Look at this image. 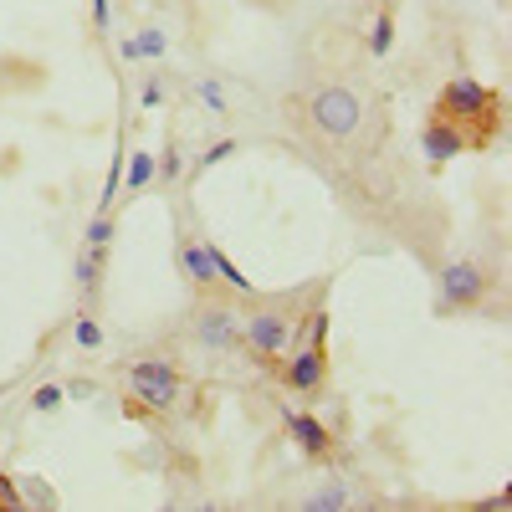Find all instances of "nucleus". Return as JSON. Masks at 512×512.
<instances>
[{
    "mask_svg": "<svg viewBox=\"0 0 512 512\" xmlns=\"http://www.w3.org/2000/svg\"><path fill=\"white\" fill-rule=\"evenodd\" d=\"M390 47H395V6H379V16L369 26V52L374 57H390Z\"/></svg>",
    "mask_w": 512,
    "mask_h": 512,
    "instance_id": "4468645a",
    "label": "nucleus"
},
{
    "mask_svg": "<svg viewBox=\"0 0 512 512\" xmlns=\"http://www.w3.org/2000/svg\"><path fill=\"white\" fill-rule=\"evenodd\" d=\"M159 180V154H149V149H134V154H123V195H144L149 185Z\"/></svg>",
    "mask_w": 512,
    "mask_h": 512,
    "instance_id": "f8f14e48",
    "label": "nucleus"
},
{
    "mask_svg": "<svg viewBox=\"0 0 512 512\" xmlns=\"http://www.w3.org/2000/svg\"><path fill=\"white\" fill-rule=\"evenodd\" d=\"M282 425H287V436L297 441V451H303L308 461H328L333 456V431L313 415V410H282Z\"/></svg>",
    "mask_w": 512,
    "mask_h": 512,
    "instance_id": "0eeeda50",
    "label": "nucleus"
},
{
    "mask_svg": "<svg viewBox=\"0 0 512 512\" xmlns=\"http://www.w3.org/2000/svg\"><path fill=\"white\" fill-rule=\"evenodd\" d=\"M128 52H134V57H149V62H159V57L169 52V36H164L159 26H144L139 36H128Z\"/></svg>",
    "mask_w": 512,
    "mask_h": 512,
    "instance_id": "dca6fc26",
    "label": "nucleus"
},
{
    "mask_svg": "<svg viewBox=\"0 0 512 512\" xmlns=\"http://www.w3.org/2000/svg\"><path fill=\"white\" fill-rule=\"evenodd\" d=\"M139 103H144V108H164V77H159V72H149V77L139 82Z\"/></svg>",
    "mask_w": 512,
    "mask_h": 512,
    "instance_id": "412c9836",
    "label": "nucleus"
},
{
    "mask_svg": "<svg viewBox=\"0 0 512 512\" xmlns=\"http://www.w3.org/2000/svg\"><path fill=\"white\" fill-rule=\"evenodd\" d=\"M205 246H210V241H205ZM210 262H216V282H221V287H231V292H241V297H256L251 277H246V272L231 262V256H226L221 246H210Z\"/></svg>",
    "mask_w": 512,
    "mask_h": 512,
    "instance_id": "ddd939ff",
    "label": "nucleus"
},
{
    "mask_svg": "<svg viewBox=\"0 0 512 512\" xmlns=\"http://www.w3.org/2000/svg\"><path fill=\"white\" fill-rule=\"evenodd\" d=\"M354 502H364V497H359V487L344 482V477H333V482L313 487L308 497H297V507H303V512H349Z\"/></svg>",
    "mask_w": 512,
    "mask_h": 512,
    "instance_id": "9b49d317",
    "label": "nucleus"
},
{
    "mask_svg": "<svg viewBox=\"0 0 512 512\" xmlns=\"http://www.w3.org/2000/svg\"><path fill=\"white\" fill-rule=\"evenodd\" d=\"M292 297H272V303H256L251 313H241V354H251L256 364H277L292 344Z\"/></svg>",
    "mask_w": 512,
    "mask_h": 512,
    "instance_id": "f257e3e1",
    "label": "nucleus"
},
{
    "mask_svg": "<svg viewBox=\"0 0 512 512\" xmlns=\"http://www.w3.org/2000/svg\"><path fill=\"white\" fill-rule=\"evenodd\" d=\"M113 231H118L113 210H98V216H93V226L82 231V241H88V246H113Z\"/></svg>",
    "mask_w": 512,
    "mask_h": 512,
    "instance_id": "6ab92c4d",
    "label": "nucleus"
},
{
    "mask_svg": "<svg viewBox=\"0 0 512 512\" xmlns=\"http://www.w3.org/2000/svg\"><path fill=\"white\" fill-rule=\"evenodd\" d=\"M128 395H134L144 410H180L185 400V374L169 354H144L128 364Z\"/></svg>",
    "mask_w": 512,
    "mask_h": 512,
    "instance_id": "20e7f679",
    "label": "nucleus"
},
{
    "mask_svg": "<svg viewBox=\"0 0 512 512\" xmlns=\"http://www.w3.org/2000/svg\"><path fill=\"white\" fill-rule=\"evenodd\" d=\"M328 374H333V359H328V338H292L282 364H277V379L292 400L303 405H318L328 395Z\"/></svg>",
    "mask_w": 512,
    "mask_h": 512,
    "instance_id": "f03ea898",
    "label": "nucleus"
},
{
    "mask_svg": "<svg viewBox=\"0 0 512 512\" xmlns=\"http://www.w3.org/2000/svg\"><path fill=\"white\" fill-rule=\"evenodd\" d=\"M21 497H31V502H41V507H52V502H57L47 487H36V477H26V482H21Z\"/></svg>",
    "mask_w": 512,
    "mask_h": 512,
    "instance_id": "b1692460",
    "label": "nucleus"
},
{
    "mask_svg": "<svg viewBox=\"0 0 512 512\" xmlns=\"http://www.w3.org/2000/svg\"><path fill=\"white\" fill-rule=\"evenodd\" d=\"M185 175V159H180V149L169 144L164 154H159V180H180Z\"/></svg>",
    "mask_w": 512,
    "mask_h": 512,
    "instance_id": "4be33fe9",
    "label": "nucleus"
},
{
    "mask_svg": "<svg viewBox=\"0 0 512 512\" xmlns=\"http://www.w3.org/2000/svg\"><path fill=\"white\" fill-rule=\"evenodd\" d=\"M195 344L210 349V354H241V313L231 303H200Z\"/></svg>",
    "mask_w": 512,
    "mask_h": 512,
    "instance_id": "423d86ee",
    "label": "nucleus"
},
{
    "mask_svg": "<svg viewBox=\"0 0 512 512\" xmlns=\"http://www.w3.org/2000/svg\"><path fill=\"white\" fill-rule=\"evenodd\" d=\"M16 507H26V497H21V487H16L11 477H0V512H16Z\"/></svg>",
    "mask_w": 512,
    "mask_h": 512,
    "instance_id": "5701e85b",
    "label": "nucleus"
},
{
    "mask_svg": "<svg viewBox=\"0 0 512 512\" xmlns=\"http://www.w3.org/2000/svg\"><path fill=\"white\" fill-rule=\"evenodd\" d=\"M93 21H98V26H108V0H93Z\"/></svg>",
    "mask_w": 512,
    "mask_h": 512,
    "instance_id": "393cba45",
    "label": "nucleus"
},
{
    "mask_svg": "<svg viewBox=\"0 0 512 512\" xmlns=\"http://www.w3.org/2000/svg\"><path fill=\"white\" fill-rule=\"evenodd\" d=\"M492 267L477 262V256H461V262L441 267L436 272V313L441 318H456V313H477L492 292Z\"/></svg>",
    "mask_w": 512,
    "mask_h": 512,
    "instance_id": "7ed1b4c3",
    "label": "nucleus"
},
{
    "mask_svg": "<svg viewBox=\"0 0 512 512\" xmlns=\"http://www.w3.org/2000/svg\"><path fill=\"white\" fill-rule=\"evenodd\" d=\"M72 344H77L82 354H98V349H103V323H98L93 313H77V318H72Z\"/></svg>",
    "mask_w": 512,
    "mask_h": 512,
    "instance_id": "2eb2a0df",
    "label": "nucleus"
},
{
    "mask_svg": "<svg viewBox=\"0 0 512 512\" xmlns=\"http://www.w3.org/2000/svg\"><path fill=\"white\" fill-rule=\"evenodd\" d=\"M103 277H108V246H88V241H82L77 256H72V282H77V292L88 297V303L103 292Z\"/></svg>",
    "mask_w": 512,
    "mask_h": 512,
    "instance_id": "9d476101",
    "label": "nucleus"
},
{
    "mask_svg": "<svg viewBox=\"0 0 512 512\" xmlns=\"http://www.w3.org/2000/svg\"><path fill=\"white\" fill-rule=\"evenodd\" d=\"M195 98H200L210 113H231V103H226V93H221L216 77H200V82H195Z\"/></svg>",
    "mask_w": 512,
    "mask_h": 512,
    "instance_id": "aec40b11",
    "label": "nucleus"
},
{
    "mask_svg": "<svg viewBox=\"0 0 512 512\" xmlns=\"http://www.w3.org/2000/svg\"><path fill=\"white\" fill-rule=\"evenodd\" d=\"M62 400H67L62 384H36V390H31V410H36V415H52V410H62Z\"/></svg>",
    "mask_w": 512,
    "mask_h": 512,
    "instance_id": "a211bd4d",
    "label": "nucleus"
},
{
    "mask_svg": "<svg viewBox=\"0 0 512 512\" xmlns=\"http://www.w3.org/2000/svg\"><path fill=\"white\" fill-rule=\"evenodd\" d=\"M236 149H241L236 139H216V144H210V149H205V154L195 159V169H190V175H205V169H216V164H226V159H231Z\"/></svg>",
    "mask_w": 512,
    "mask_h": 512,
    "instance_id": "f3484780",
    "label": "nucleus"
},
{
    "mask_svg": "<svg viewBox=\"0 0 512 512\" xmlns=\"http://www.w3.org/2000/svg\"><path fill=\"white\" fill-rule=\"evenodd\" d=\"M175 262H180V277L200 292L216 287V262H210V246L200 236H180V251H175Z\"/></svg>",
    "mask_w": 512,
    "mask_h": 512,
    "instance_id": "1a4fd4ad",
    "label": "nucleus"
},
{
    "mask_svg": "<svg viewBox=\"0 0 512 512\" xmlns=\"http://www.w3.org/2000/svg\"><path fill=\"white\" fill-rule=\"evenodd\" d=\"M466 144H472V139H466L461 128H456L451 118H441V113H431V118H425V128H420V154L431 159L436 169H441L446 159L466 154Z\"/></svg>",
    "mask_w": 512,
    "mask_h": 512,
    "instance_id": "6e6552de",
    "label": "nucleus"
},
{
    "mask_svg": "<svg viewBox=\"0 0 512 512\" xmlns=\"http://www.w3.org/2000/svg\"><path fill=\"white\" fill-rule=\"evenodd\" d=\"M431 113L451 118L461 134L472 139V128H477V123H497L502 103H497V93L487 88V82H477V77H451L446 88H441V98H436Z\"/></svg>",
    "mask_w": 512,
    "mask_h": 512,
    "instance_id": "39448f33",
    "label": "nucleus"
}]
</instances>
